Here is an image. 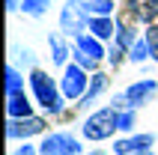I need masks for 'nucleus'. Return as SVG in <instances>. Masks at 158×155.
<instances>
[{"instance_id": "nucleus-19", "label": "nucleus", "mask_w": 158, "mask_h": 155, "mask_svg": "<svg viewBox=\"0 0 158 155\" xmlns=\"http://www.w3.org/2000/svg\"><path fill=\"white\" fill-rule=\"evenodd\" d=\"M116 45H119L123 51L125 48H134V33L128 30V27H123V24L116 27Z\"/></svg>"}, {"instance_id": "nucleus-17", "label": "nucleus", "mask_w": 158, "mask_h": 155, "mask_svg": "<svg viewBox=\"0 0 158 155\" xmlns=\"http://www.w3.org/2000/svg\"><path fill=\"white\" fill-rule=\"evenodd\" d=\"M51 6V0H24L21 3V9H24L27 15H33V18H39V15H45V9Z\"/></svg>"}, {"instance_id": "nucleus-22", "label": "nucleus", "mask_w": 158, "mask_h": 155, "mask_svg": "<svg viewBox=\"0 0 158 155\" xmlns=\"http://www.w3.org/2000/svg\"><path fill=\"white\" fill-rule=\"evenodd\" d=\"M146 42H149V48H152V57L158 60V24H152L149 30H146Z\"/></svg>"}, {"instance_id": "nucleus-26", "label": "nucleus", "mask_w": 158, "mask_h": 155, "mask_svg": "<svg viewBox=\"0 0 158 155\" xmlns=\"http://www.w3.org/2000/svg\"><path fill=\"white\" fill-rule=\"evenodd\" d=\"M89 155H102V152H98V149H96V152H89Z\"/></svg>"}, {"instance_id": "nucleus-16", "label": "nucleus", "mask_w": 158, "mask_h": 155, "mask_svg": "<svg viewBox=\"0 0 158 155\" xmlns=\"http://www.w3.org/2000/svg\"><path fill=\"white\" fill-rule=\"evenodd\" d=\"M128 57H131L134 63H143L146 57H152V48H149V42H146V36L134 42V48H131V54H128Z\"/></svg>"}, {"instance_id": "nucleus-6", "label": "nucleus", "mask_w": 158, "mask_h": 155, "mask_svg": "<svg viewBox=\"0 0 158 155\" xmlns=\"http://www.w3.org/2000/svg\"><path fill=\"white\" fill-rule=\"evenodd\" d=\"M42 128H45V119H42V116H24V119H9L6 134L15 140V137H30V134H39Z\"/></svg>"}, {"instance_id": "nucleus-14", "label": "nucleus", "mask_w": 158, "mask_h": 155, "mask_svg": "<svg viewBox=\"0 0 158 155\" xmlns=\"http://www.w3.org/2000/svg\"><path fill=\"white\" fill-rule=\"evenodd\" d=\"M48 45H51V57H54V63H57V66H63V63H66V57H69V48H66V42H63L60 36L57 33H51L48 36Z\"/></svg>"}, {"instance_id": "nucleus-15", "label": "nucleus", "mask_w": 158, "mask_h": 155, "mask_svg": "<svg viewBox=\"0 0 158 155\" xmlns=\"http://www.w3.org/2000/svg\"><path fill=\"white\" fill-rule=\"evenodd\" d=\"M89 12V18L98 15V18H107L110 12H114V0H89V3H84Z\"/></svg>"}, {"instance_id": "nucleus-10", "label": "nucleus", "mask_w": 158, "mask_h": 155, "mask_svg": "<svg viewBox=\"0 0 158 155\" xmlns=\"http://www.w3.org/2000/svg\"><path fill=\"white\" fill-rule=\"evenodd\" d=\"M75 48H78V51H84L87 57H93L96 63L102 60V57H105V48H102V39H96L93 33H81V36H78V42H75Z\"/></svg>"}, {"instance_id": "nucleus-25", "label": "nucleus", "mask_w": 158, "mask_h": 155, "mask_svg": "<svg viewBox=\"0 0 158 155\" xmlns=\"http://www.w3.org/2000/svg\"><path fill=\"white\" fill-rule=\"evenodd\" d=\"M6 9H9V12H15V9H21V6H18V0H6Z\"/></svg>"}, {"instance_id": "nucleus-12", "label": "nucleus", "mask_w": 158, "mask_h": 155, "mask_svg": "<svg viewBox=\"0 0 158 155\" xmlns=\"http://www.w3.org/2000/svg\"><path fill=\"white\" fill-rule=\"evenodd\" d=\"M131 9L140 21H152L158 15V0H131Z\"/></svg>"}, {"instance_id": "nucleus-11", "label": "nucleus", "mask_w": 158, "mask_h": 155, "mask_svg": "<svg viewBox=\"0 0 158 155\" xmlns=\"http://www.w3.org/2000/svg\"><path fill=\"white\" fill-rule=\"evenodd\" d=\"M87 30L96 36V39H110L116 27H114V21H110V18H98V15H93V18H89V24H87Z\"/></svg>"}, {"instance_id": "nucleus-5", "label": "nucleus", "mask_w": 158, "mask_h": 155, "mask_svg": "<svg viewBox=\"0 0 158 155\" xmlns=\"http://www.w3.org/2000/svg\"><path fill=\"white\" fill-rule=\"evenodd\" d=\"M42 155H81V143L72 134H48L39 146Z\"/></svg>"}, {"instance_id": "nucleus-20", "label": "nucleus", "mask_w": 158, "mask_h": 155, "mask_svg": "<svg viewBox=\"0 0 158 155\" xmlns=\"http://www.w3.org/2000/svg\"><path fill=\"white\" fill-rule=\"evenodd\" d=\"M72 57H75V63H78L81 69H96V60H93V57H87L84 51H78V48L72 51Z\"/></svg>"}, {"instance_id": "nucleus-24", "label": "nucleus", "mask_w": 158, "mask_h": 155, "mask_svg": "<svg viewBox=\"0 0 158 155\" xmlns=\"http://www.w3.org/2000/svg\"><path fill=\"white\" fill-rule=\"evenodd\" d=\"M15 155H36V149H33V146H27V143H24V146L18 149V152H15Z\"/></svg>"}, {"instance_id": "nucleus-13", "label": "nucleus", "mask_w": 158, "mask_h": 155, "mask_svg": "<svg viewBox=\"0 0 158 155\" xmlns=\"http://www.w3.org/2000/svg\"><path fill=\"white\" fill-rule=\"evenodd\" d=\"M107 86V75H96L93 81H89V90H87V95H84V102H81V107H89V104L96 102V95L102 93Z\"/></svg>"}, {"instance_id": "nucleus-7", "label": "nucleus", "mask_w": 158, "mask_h": 155, "mask_svg": "<svg viewBox=\"0 0 158 155\" xmlns=\"http://www.w3.org/2000/svg\"><path fill=\"white\" fill-rule=\"evenodd\" d=\"M152 143H155L152 134H134V137H128V140H116V143H114V152L116 155H131V152L146 155L152 149Z\"/></svg>"}, {"instance_id": "nucleus-4", "label": "nucleus", "mask_w": 158, "mask_h": 155, "mask_svg": "<svg viewBox=\"0 0 158 155\" xmlns=\"http://www.w3.org/2000/svg\"><path fill=\"white\" fill-rule=\"evenodd\" d=\"M89 81L93 78H87V69H81L78 63H72V66H66V72H63V81H60V90L66 98H84L89 90Z\"/></svg>"}, {"instance_id": "nucleus-9", "label": "nucleus", "mask_w": 158, "mask_h": 155, "mask_svg": "<svg viewBox=\"0 0 158 155\" xmlns=\"http://www.w3.org/2000/svg\"><path fill=\"white\" fill-rule=\"evenodd\" d=\"M155 90H158V84H155V81H137V84H131L128 90H125V95H128L131 107H137V104H143L152 93H155Z\"/></svg>"}, {"instance_id": "nucleus-21", "label": "nucleus", "mask_w": 158, "mask_h": 155, "mask_svg": "<svg viewBox=\"0 0 158 155\" xmlns=\"http://www.w3.org/2000/svg\"><path fill=\"white\" fill-rule=\"evenodd\" d=\"M134 128V111H119V131Z\"/></svg>"}, {"instance_id": "nucleus-2", "label": "nucleus", "mask_w": 158, "mask_h": 155, "mask_svg": "<svg viewBox=\"0 0 158 155\" xmlns=\"http://www.w3.org/2000/svg\"><path fill=\"white\" fill-rule=\"evenodd\" d=\"M119 128V111L116 107H102L84 122V137L89 140H105Z\"/></svg>"}, {"instance_id": "nucleus-1", "label": "nucleus", "mask_w": 158, "mask_h": 155, "mask_svg": "<svg viewBox=\"0 0 158 155\" xmlns=\"http://www.w3.org/2000/svg\"><path fill=\"white\" fill-rule=\"evenodd\" d=\"M30 84H33L36 102L42 104L48 113H60L63 111V98H66V95H63V90H57V84H54L42 69H33V72H30Z\"/></svg>"}, {"instance_id": "nucleus-18", "label": "nucleus", "mask_w": 158, "mask_h": 155, "mask_svg": "<svg viewBox=\"0 0 158 155\" xmlns=\"http://www.w3.org/2000/svg\"><path fill=\"white\" fill-rule=\"evenodd\" d=\"M12 93H21V75L15 66H6V95Z\"/></svg>"}, {"instance_id": "nucleus-3", "label": "nucleus", "mask_w": 158, "mask_h": 155, "mask_svg": "<svg viewBox=\"0 0 158 155\" xmlns=\"http://www.w3.org/2000/svg\"><path fill=\"white\" fill-rule=\"evenodd\" d=\"M87 15L89 12H87V6L81 0H69L63 6V12H60V30L69 33V36H81V30H87V24H89Z\"/></svg>"}, {"instance_id": "nucleus-27", "label": "nucleus", "mask_w": 158, "mask_h": 155, "mask_svg": "<svg viewBox=\"0 0 158 155\" xmlns=\"http://www.w3.org/2000/svg\"><path fill=\"white\" fill-rule=\"evenodd\" d=\"M146 155H152V152H146Z\"/></svg>"}, {"instance_id": "nucleus-23", "label": "nucleus", "mask_w": 158, "mask_h": 155, "mask_svg": "<svg viewBox=\"0 0 158 155\" xmlns=\"http://www.w3.org/2000/svg\"><path fill=\"white\" fill-rule=\"evenodd\" d=\"M110 63H114V66H119V63H123V48H119V45L110 51Z\"/></svg>"}, {"instance_id": "nucleus-8", "label": "nucleus", "mask_w": 158, "mask_h": 155, "mask_svg": "<svg viewBox=\"0 0 158 155\" xmlns=\"http://www.w3.org/2000/svg\"><path fill=\"white\" fill-rule=\"evenodd\" d=\"M6 111H9V119H24V116H33V104L27 98V93H12L6 102Z\"/></svg>"}]
</instances>
